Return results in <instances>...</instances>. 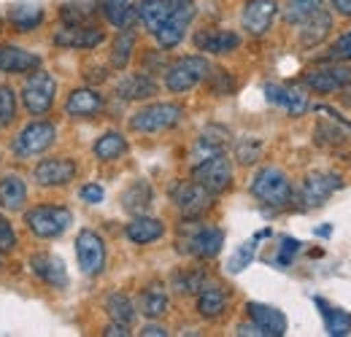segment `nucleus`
Masks as SVG:
<instances>
[{
  "mask_svg": "<svg viewBox=\"0 0 351 337\" xmlns=\"http://www.w3.org/2000/svg\"><path fill=\"white\" fill-rule=\"evenodd\" d=\"M125 235L135 246H149V243H154V240H160L165 235V224L160 219H152V216L143 213V216H135L125 227Z\"/></svg>",
  "mask_w": 351,
  "mask_h": 337,
  "instance_id": "5701e85b",
  "label": "nucleus"
},
{
  "mask_svg": "<svg viewBox=\"0 0 351 337\" xmlns=\"http://www.w3.org/2000/svg\"><path fill=\"white\" fill-rule=\"evenodd\" d=\"M76 259L84 275H100L106 267V243L95 229H82L76 235Z\"/></svg>",
  "mask_w": 351,
  "mask_h": 337,
  "instance_id": "9d476101",
  "label": "nucleus"
},
{
  "mask_svg": "<svg viewBox=\"0 0 351 337\" xmlns=\"http://www.w3.org/2000/svg\"><path fill=\"white\" fill-rule=\"evenodd\" d=\"M36 68H41V57L16 46V43H3L0 46V73H33Z\"/></svg>",
  "mask_w": 351,
  "mask_h": 337,
  "instance_id": "aec40b11",
  "label": "nucleus"
},
{
  "mask_svg": "<svg viewBox=\"0 0 351 337\" xmlns=\"http://www.w3.org/2000/svg\"><path fill=\"white\" fill-rule=\"evenodd\" d=\"M221 246H224V232L219 227L197 224L195 219H186V224L181 227V238H178L181 253H189L195 259H214L219 256Z\"/></svg>",
  "mask_w": 351,
  "mask_h": 337,
  "instance_id": "f257e3e1",
  "label": "nucleus"
},
{
  "mask_svg": "<svg viewBox=\"0 0 351 337\" xmlns=\"http://www.w3.org/2000/svg\"><path fill=\"white\" fill-rule=\"evenodd\" d=\"M100 11H103L106 22L117 30L132 27V22H135V5L130 0H100Z\"/></svg>",
  "mask_w": 351,
  "mask_h": 337,
  "instance_id": "473e14b6",
  "label": "nucleus"
},
{
  "mask_svg": "<svg viewBox=\"0 0 351 337\" xmlns=\"http://www.w3.org/2000/svg\"><path fill=\"white\" fill-rule=\"evenodd\" d=\"M106 41V33L95 25H65L54 33V46L60 49H97Z\"/></svg>",
  "mask_w": 351,
  "mask_h": 337,
  "instance_id": "dca6fc26",
  "label": "nucleus"
},
{
  "mask_svg": "<svg viewBox=\"0 0 351 337\" xmlns=\"http://www.w3.org/2000/svg\"><path fill=\"white\" fill-rule=\"evenodd\" d=\"M135 41H138V36H135L132 27L119 30L117 41H114V46H111V65H114L117 71H125V68L130 65L132 51H135Z\"/></svg>",
  "mask_w": 351,
  "mask_h": 337,
  "instance_id": "c9c22d12",
  "label": "nucleus"
},
{
  "mask_svg": "<svg viewBox=\"0 0 351 337\" xmlns=\"http://www.w3.org/2000/svg\"><path fill=\"white\" fill-rule=\"evenodd\" d=\"M16 249V232L5 216H0V253H11Z\"/></svg>",
  "mask_w": 351,
  "mask_h": 337,
  "instance_id": "c03bdc74",
  "label": "nucleus"
},
{
  "mask_svg": "<svg viewBox=\"0 0 351 337\" xmlns=\"http://www.w3.org/2000/svg\"><path fill=\"white\" fill-rule=\"evenodd\" d=\"M16 119V92L8 84H0V127H8Z\"/></svg>",
  "mask_w": 351,
  "mask_h": 337,
  "instance_id": "a19ab883",
  "label": "nucleus"
},
{
  "mask_svg": "<svg viewBox=\"0 0 351 337\" xmlns=\"http://www.w3.org/2000/svg\"><path fill=\"white\" fill-rule=\"evenodd\" d=\"M341 186H343V178L338 173H311L303 181V186H300V200H303L306 208H319Z\"/></svg>",
  "mask_w": 351,
  "mask_h": 337,
  "instance_id": "f8f14e48",
  "label": "nucleus"
},
{
  "mask_svg": "<svg viewBox=\"0 0 351 337\" xmlns=\"http://www.w3.org/2000/svg\"><path fill=\"white\" fill-rule=\"evenodd\" d=\"M25 203H27V186H25V181L19 178V175H3L0 178V205L5 208V211H22L25 208Z\"/></svg>",
  "mask_w": 351,
  "mask_h": 337,
  "instance_id": "cd10ccee",
  "label": "nucleus"
},
{
  "mask_svg": "<svg viewBox=\"0 0 351 337\" xmlns=\"http://www.w3.org/2000/svg\"><path fill=\"white\" fill-rule=\"evenodd\" d=\"M192 181H197L200 186H206L217 197L232 186V162L224 157V151L211 154L192 168Z\"/></svg>",
  "mask_w": 351,
  "mask_h": 337,
  "instance_id": "0eeeda50",
  "label": "nucleus"
},
{
  "mask_svg": "<svg viewBox=\"0 0 351 337\" xmlns=\"http://www.w3.org/2000/svg\"><path fill=\"white\" fill-rule=\"evenodd\" d=\"M168 305H171V299H168V292H165L162 284H149V286L143 289V295H141V313H143L149 321L162 319V316L168 313Z\"/></svg>",
  "mask_w": 351,
  "mask_h": 337,
  "instance_id": "c85d7f7f",
  "label": "nucleus"
},
{
  "mask_svg": "<svg viewBox=\"0 0 351 337\" xmlns=\"http://www.w3.org/2000/svg\"><path fill=\"white\" fill-rule=\"evenodd\" d=\"M192 19H195V5H192V3H186V5H173L171 16H168L152 36L157 38V43H160L162 49H176L178 43L184 41L186 27H189Z\"/></svg>",
  "mask_w": 351,
  "mask_h": 337,
  "instance_id": "ddd939ff",
  "label": "nucleus"
},
{
  "mask_svg": "<svg viewBox=\"0 0 351 337\" xmlns=\"http://www.w3.org/2000/svg\"><path fill=\"white\" fill-rule=\"evenodd\" d=\"M128 138L122 135V132H106V135H100L97 140H95V146H92V151H95V157L100 160V162H114V160H119V157H125L128 154Z\"/></svg>",
  "mask_w": 351,
  "mask_h": 337,
  "instance_id": "2f4dec72",
  "label": "nucleus"
},
{
  "mask_svg": "<svg viewBox=\"0 0 351 337\" xmlns=\"http://www.w3.org/2000/svg\"><path fill=\"white\" fill-rule=\"evenodd\" d=\"M106 313L111 316V321L125 324V327H132V321L138 316L132 299L128 295H122V292H114V295L106 297Z\"/></svg>",
  "mask_w": 351,
  "mask_h": 337,
  "instance_id": "f704fd0d",
  "label": "nucleus"
},
{
  "mask_svg": "<svg viewBox=\"0 0 351 337\" xmlns=\"http://www.w3.org/2000/svg\"><path fill=\"white\" fill-rule=\"evenodd\" d=\"M117 95L122 100H146L157 95V82L149 73H128L117 82Z\"/></svg>",
  "mask_w": 351,
  "mask_h": 337,
  "instance_id": "393cba45",
  "label": "nucleus"
},
{
  "mask_svg": "<svg viewBox=\"0 0 351 337\" xmlns=\"http://www.w3.org/2000/svg\"><path fill=\"white\" fill-rule=\"evenodd\" d=\"M322 8H324V0H287L284 3V22L287 25H303Z\"/></svg>",
  "mask_w": 351,
  "mask_h": 337,
  "instance_id": "e433bc0d",
  "label": "nucleus"
},
{
  "mask_svg": "<svg viewBox=\"0 0 351 337\" xmlns=\"http://www.w3.org/2000/svg\"><path fill=\"white\" fill-rule=\"evenodd\" d=\"M195 46L206 54H230L241 46V36L230 30H203L195 36Z\"/></svg>",
  "mask_w": 351,
  "mask_h": 337,
  "instance_id": "b1692460",
  "label": "nucleus"
},
{
  "mask_svg": "<svg viewBox=\"0 0 351 337\" xmlns=\"http://www.w3.org/2000/svg\"><path fill=\"white\" fill-rule=\"evenodd\" d=\"M141 335L143 337H165L168 335V329H165V327H160V324H146V327L141 329Z\"/></svg>",
  "mask_w": 351,
  "mask_h": 337,
  "instance_id": "3c124183",
  "label": "nucleus"
},
{
  "mask_svg": "<svg viewBox=\"0 0 351 337\" xmlns=\"http://www.w3.org/2000/svg\"><path fill=\"white\" fill-rule=\"evenodd\" d=\"M313 302H316V308H319V313H322V319H324V329H327V335H332V337L349 335L351 313L341 310V308H332V305H330L327 299H322V297H316Z\"/></svg>",
  "mask_w": 351,
  "mask_h": 337,
  "instance_id": "bb28decb",
  "label": "nucleus"
},
{
  "mask_svg": "<svg viewBox=\"0 0 351 337\" xmlns=\"http://www.w3.org/2000/svg\"><path fill=\"white\" fill-rule=\"evenodd\" d=\"M276 14H278V0H249L243 5V16H241L243 30L249 36L260 38V36H265L270 30Z\"/></svg>",
  "mask_w": 351,
  "mask_h": 337,
  "instance_id": "2eb2a0df",
  "label": "nucleus"
},
{
  "mask_svg": "<svg viewBox=\"0 0 351 337\" xmlns=\"http://www.w3.org/2000/svg\"><path fill=\"white\" fill-rule=\"evenodd\" d=\"M25 224L36 238L54 240L73 224V213L62 205H36V208L25 211Z\"/></svg>",
  "mask_w": 351,
  "mask_h": 337,
  "instance_id": "20e7f679",
  "label": "nucleus"
},
{
  "mask_svg": "<svg viewBox=\"0 0 351 337\" xmlns=\"http://www.w3.org/2000/svg\"><path fill=\"white\" fill-rule=\"evenodd\" d=\"M82 200L89 203V205H97V203H103V197H106V192H103V186L100 184H87V186H82Z\"/></svg>",
  "mask_w": 351,
  "mask_h": 337,
  "instance_id": "de8ad7c7",
  "label": "nucleus"
},
{
  "mask_svg": "<svg viewBox=\"0 0 351 337\" xmlns=\"http://www.w3.org/2000/svg\"><path fill=\"white\" fill-rule=\"evenodd\" d=\"M57 140V127L51 122H30L16 140H14V154L16 157H38L46 149H51Z\"/></svg>",
  "mask_w": 351,
  "mask_h": 337,
  "instance_id": "1a4fd4ad",
  "label": "nucleus"
},
{
  "mask_svg": "<svg viewBox=\"0 0 351 337\" xmlns=\"http://www.w3.org/2000/svg\"><path fill=\"white\" fill-rule=\"evenodd\" d=\"M171 5H186V3H192V0H168Z\"/></svg>",
  "mask_w": 351,
  "mask_h": 337,
  "instance_id": "864d4df0",
  "label": "nucleus"
},
{
  "mask_svg": "<svg viewBox=\"0 0 351 337\" xmlns=\"http://www.w3.org/2000/svg\"><path fill=\"white\" fill-rule=\"evenodd\" d=\"M211 76H217V79H219V86H214V92H217V95H230V92L235 89V82L227 76V71H211Z\"/></svg>",
  "mask_w": 351,
  "mask_h": 337,
  "instance_id": "09e8293b",
  "label": "nucleus"
},
{
  "mask_svg": "<svg viewBox=\"0 0 351 337\" xmlns=\"http://www.w3.org/2000/svg\"><path fill=\"white\" fill-rule=\"evenodd\" d=\"M300 27H303V30H300V43L308 46V49H311V46H319V43L330 36V30H332V16L322 8V11H316L311 19H306Z\"/></svg>",
  "mask_w": 351,
  "mask_h": 337,
  "instance_id": "c756f323",
  "label": "nucleus"
},
{
  "mask_svg": "<svg viewBox=\"0 0 351 337\" xmlns=\"http://www.w3.org/2000/svg\"><path fill=\"white\" fill-rule=\"evenodd\" d=\"M332 8L343 16H351V0H332Z\"/></svg>",
  "mask_w": 351,
  "mask_h": 337,
  "instance_id": "603ef678",
  "label": "nucleus"
},
{
  "mask_svg": "<svg viewBox=\"0 0 351 337\" xmlns=\"http://www.w3.org/2000/svg\"><path fill=\"white\" fill-rule=\"evenodd\" d=\"M265 97H267V103L284 108L289 116H303L308 111V95H303V92L295 89V86L267 84L265 86Z\"/></svg>",
  "mask_w": 351,
  "mask_h": 337,
  "instance_id": "412c9836",
  "label": "nucleus"
},
{
  "mask_svg": "<svg viewBox=\"0 0 351 337\" xmlns=\"http://www.w3.org/2000/svg\"><path fill=\"white\" fill-rule=\"evenodd\" d=\"M92 16H95L92 3H65L60 8V19L65 25H87Z\"/></svg>",
  "mask_w": 351,
  "mask_h": 337,
  "instance_id": "4c0bfd02",
  "label": "nucleus"
},
{
  "mask_svg": "<svg viewBox=\"0 0 351 337\" xmlns=\"http://www.w3.org/2000/svg\"><path fill=\"white\" fill-rule=\"evenodd\" d=\"M211 73V62L200 54H189V57H178L176 62H171L165 68V86L173 92V95H181V92H189L197 84H203Z\"/></svg>",
  "mask_w": 351,
  "mask_h": 337,
  "instance_id": "7ed1b4c3",
  "label": "nucleus"
},
{
  "mask_svg": "<svg viewBox=\"0 0 351 337\" xmlns=\"http://www.w3.org/2000/svg\"><path fill=\"white\" fill-rule=\"evenodd\" d=\"M260 154H263V143L257 138H241L235 143V160L241 165H254L260 160Z\"/></svg>",
  "mask_w": 351,
  "mask_h": 337,
  "instance_id": "ea45409f",
  "label": "nucleus"
},
{
  "mask_svg": "<svg viewBox=\"0 0 351 337\" xmlns=\"http://www.w3.org/2000/svg\"><path fill=\"white\" fill-rule=\"evenodd\" d=\"M181 119H184V108L178 103H152V105H143L141 111L132 114L130 129L143 132V135L165 132V129H173Z\"/></svg>",
  "mask_w": 351,
  "mask_h": 337,
  "instance_id": "39448f33",
  "label": "nucleus"
},
{
  "mask_svg": "<svg viewBox=\"0 0 351 337\" xmlns=\"http://www.w3.org/2000/svg\"><path fill=\"white\" fill-rule=\"evenodd\" d=\"M54 95H57V82L49 71L36 68L33 76L25 79L22 86V103L27 108L30 116H44L49 114V108L54 105Z\"/></svg>",
  "mask_w": 351,
  "mask_h": 337,
  "instance_id": "423d86ee",
  "label": "nucleus"
},
{
  "mask_svg": "<svg viewBox=\"0 0 351 337\" xmlns=\"http://www.w3.org/2000/svg\"><path fill=\"white\" fill-rule=\"evenodd\" d=\"M8 22L19 33H30L44 22V8L38 3H16L14 8H8Z\"/></svg>",
  "mask_w": 351,
  "mask_h": 337,
  "instance_id": "7c9ffc66",
  "label": "nucleus"
},
{
  "mask_svg": "<svg viewBox=\"0 0 351 337\" xmlns=\"http://www.w3.org/2000/svg\"><path fill=\"white\" fill-rule=\"evenodd\" d=\"M152 200H154V192H152L149 181H135L130 189L122 195V208L132 213V216H143L152 208Z\"/></svg>",
  "mask_w": 351,
  "mask_h": 337,
  "instance_id": "72a5a7b5",
  "label": "nucleus"
},
{
  "mask_svg": "<svg viewBox=\"0 0 351 337\" xmlns=\"http://www.w3.org/2000/svg\"><path fill=\"white\" fill-rule=\"evenodd\" d=\"M346 89H349V97H346V100H349V105H351V84L346 86Z\"/></svg>",
  "mask_w": 351,
  "mask_h": 337,
  "instance_id": "5fc2aeb1",
  "label": "nucleus"
},
{
  "mask_svg": "<svg viewBox=\"0 0 351 337\" xmlns=\"http://www.w3.org/2000/svg\"><path fill=\"white\" fill-rule=\"evenodd\" d=\"M303 84L319 95L341 92L351 84V65H319L303 73Z\"/></svg>",
  "mask_w": 351,
  "mask_h": 337,
  "instance_id": "9b49d317",
  "label": "nucleus"
},
{
  "mask_svg": "<svg viewBox=\"0 0 351 337\" xmlns=\"http://www.w3.org/2000/svg\"><path fill=\"white\" fill-rule=\"evenodd\" d=\"M106 337H128L130 335V327H125V324H117V321H111L108 327H106Z\"/></svg>",
  "mask_w": 351,
  "mask_h": 337,
  "instance_id": "8fccbe9b",
  "label": "nucleus"
},
{
  "mask_svg": "<svg viewBox=\"0 0 351 337\" xmlns=\"http://www.w3.org/2000/svg\"><path fill=\"white\" fill-rule=\"evenodd\" d=\"M257 240H260V235H257L254 240L243 243L238 251L232 253V259L227 262V270H230V273H243V270L252 264V259H254V251H257Z\"/></svg>",
  "mask_w": 351,
  "mask_h": 337,
  "instance_id": "79ce46f5",
  "label": "nucleus"
},
{
  "mask_svg": "<svg viewBox=\"0 0 351 337\" xmlns=\"http://www.w3.org/2000/svg\"><path fill=\"white\" fill-rule=\"evenodd\" d=\"M106 108V100L97 89H89V86H82V89H73L65 100V114L71 119H95L100 111Z\"/></svg>",
  "mask_w": 351,
  "mask_h": 337,
  "instance_id": "f3484780",
  "label": "nucleus"
},
{
  "mask_svg": "<svg viewBox=\"0 0 351 337\" xmlns=\"http://www.w3.org/2000/svg\"><path fill=\"white\" fill-rule=\"evenodd\" d=\"M227 302H230V297L224 292V286L206 281V284L200 286V292H197V313H200V319H206V321L221 319L224 310H227Z\"/></svg>",
  "mask_w": 351,
  "mask_h": 337,
  "instance_id": "4be33fe9",
  "label": "nucleus"
},
{
  "mask_svg": "<svg viewBox=\"0 0 351 337\" xmlns=\"http://www.w3.org/2000/svg\"><path fill=\"white\" fill-rule=\"evenodd\" d=\"M330 57H332V60H346V62H351V30L343 33V36L335 41V46L330 49Z\"/></svg>",
  "mask_w": 351,
  "mask_h": 337,
  "instance_id": "49530a36",
  "label": "nucleus"
},
{
  "mask_svg": "<svg viewBox=\"0 0 351 337\" xmlns=\"http://www.w3.org/2000/svg\"><path fill=\"white\" fill-rule=\"evenodd\" d=\"M246 313H249L252 324L260 329L263 337L287 335V316L278 308H270V305H263V302H249L246 305Z\"/></svg>",
  "mask_w": 351,
  "mask_h": 337,
  "instance_id": "a211bd4d",
  "label": "nucleus"
},
{
  "mask_svg": "<svg viewBox=\"0 0 351 337\" xmlns=\"http://www.w3.org/2000/svg\"><path fill=\"white\" fill-rule=\"evenodd\" d=\"M30 270H33V275H38L51 289H65L68 286L65 262L60 256H54V253H33L30 256Z\"/></svg>",
  "mask_w": 351,
  "mask_h": 337,
  "instance_id": "6ab92c4d",
  "label": "nucleus"
},
{
  "mask_svg": "<svg viewBox=\"0 0 351 337\" xmlns=\"http://www.w3.org/2000/svg\"><path fill=\"white\" fill-rule=\"evenodd\" d=\"M316 143L324 146V149H332V146H341L346 143V132L341 127H332V125H319L316 127Z\"/></svg>",
  "mask_w": 351,
  "mask_h": 337,
  "instance_id": "37998d69",
  "label": "nucleus"
},
{
  "mask_svg": "<svg viewBox=\"0 0 351 337\" xmlns=\"http://www.w3.org/2000/svg\"><path fill=\"white\" fill-rule=\"evenodd\" d=\"M298 251H300V240H295V238H284V240H281V251H278V256H276V264L287 267Z\"/></svg>",
  "mask_w": 351,
  "mask_h": 337,
  "instance_id": "a18cd8bd",
  "label": "nucleus"
},
{
  "mask_svg": "<svg viewBox=\"0 0 351 337\" xmlns=\"http://www.w3.org/2000/svg\"><path fill=\"white\" fill-rule=\"evenodd\" d=\"M76 173H79V165L71 157H49L36 165L33 178L38 186H65L76 178Z\"/></svg>",
  "mask_w": 351,
  "mask_h": 337,
  "instance_id": "4468645a",
  "label": "nucleus"
},
{
  "mask_svg": "<svg viewBox=\"0 0 351 337\" xmlns=\"http://www.w3.org/2000/svg\"><path fill=\"white\" fill-rule=\"evenodd\" d=\"M171 11H173V5H171L168 0H141V3L135 5V19H138L149 33H154V30L171 16Z\"/></svg>",
  "mask_w": 351,
  "mask_h": 337,
  "instance_id": "a878e982",
  "label": "nucleus"
},
{
  "mask_svg": "<svg viewBox=\"0 0 351 337\" xmlns=\"http://www.w3.org/2000/svg\"><path fill=\"white\" fill-rule=\"evenodd\" d=\"M171 200L184 219H200L214 205V195L197 181H176L171 186Z\"/></svg>",
  "mask_w": 351,
  "mask_h": 337,
  "instance_id": "6e6552de",
  "label": "nucleus"
},
{
  "mask_svg": "<svg viewBox=\"0 0 351 337\" xmlns=\"http://www.w3.org/2000/svg\"><path fill=\"white\" fill-rule=\"evenodd\" d=\"M249 189L263 205H270V208H287L295 200V189H292L289 175L278 168L257 170Z\"/></svg>",
  "mask_w": 351,
  "mask_h": 337,
  "instance_id": "f03ea898",
  "label": "nucleus"
},
{
  "mask_svg": "<svg viewBox=\"0 0 351 337\" xmlns=\"http://www.w3.org/2000/svg\"><path fill=\"white\" fill-rule=\"evenodd\" d=\"M206 284V273L203 270H189V273H176L173 275V289L178 295H197L200 286Z\"/></svg>",
  "mask_w": 351,
  "mask_h": 337,
  "instance_id": "58836bf2",
  "label": "nucleus"
}]
</instances>
